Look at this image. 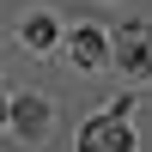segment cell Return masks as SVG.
I'll return each mask as SVG.
<instances>
[{"label": "cell", "instance_id": "1", "mask_svg": "<svg viewBox=\"0 0 152 152\" xmlns=\"http://www.w3.org/2000/svg\"><path fill=\"white\" fill-rule=\"evenodd\" d=\"M79 152H134V128L128 116H97L79 128Z\"/></svg>", "mask_w": 152, "mask_h": 152}, {"label": "cell", "instance_id": "6", "mask_svg": "<svg viewBox=\"0 0 152 152\" xmlns=\"http://www.w3.org/2000/svg\"><path fill=\"white\" fill-rule=\"evenodd\" d=\"M0 122H6V104H0Z\"/></svg>", "mask_w": 152, "mask_h": 152}, {"label": "cell", "instance_id": "2", "mask_svg": "<svg viewBox=\"0 0 152 152\" xmlns=\"http://www.w3.org/2000/svg\"><path fill=\"white\" fill-rule=\"evenodd\" d=\"M116 61L134 73V79H146V73H152V24H122V37H116Z\"/></svg>", "mask_w": 152, "mask_h": 152}, {"label": "cell", "instance_id": "4", "mask_svg": "<svg viewBox=\"0 0 152 152\" xmlns=\"http://www.w3.org/2000/svg\"><path fill=\"white\" fill-rule=\"evenodd\" d=\"M73 61H79V67H97V61H104V37H97V31H79V37H73Z\"/></svg>", "mask_w": 152, "mask_h": 152}, {"label": "cell", "instance_id": "3", "mask_svg": "<svg viewBox=\"0 0 152 152\" xmlns=\"http://www.w3.org/2000/svg\"><path fill=\"white\" fill-rule=\"evenodd\" d=\"M12 110V122H18V134H43L49 128V104L43 97H24V104H6Z\"/></svg>", "mask_w": 152, "mask_h": 152}, {"label": "cell", "instance_id": "5", "mask_svg": "<svg viewBox=\"0 0 152 152\" xmlns=\"http://www.w3.org/2000/svg\"><path fill=\"white\" fill-rule=\"evenodd\" d=\"M49 37H55V24H49V18H31V24H24V43H31V49H43Z\"/></svg>", "mask_w": 152, "mask_h": 152}]
</instances>
